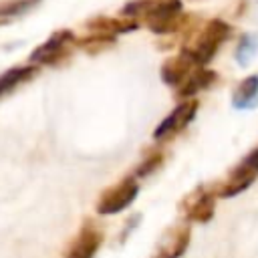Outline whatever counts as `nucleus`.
<instances>
[{
    "label": "nucleus",
    "mask_w": 258,
    "mask_h": 258,
    "mask_svg": "<svg viewBox=\"0 0 258 258\" xmlns=\"http://www.w3.org/2000/svg\"><path fill=\"white\" fill-rule=\"evenodd\" d=\"M232 105L236 109H252L258 105V75L246 77L232 95Z\"/></svg>",
    "instance_id": "ddd939ff"
},
{
    "label": "nucleus",
    "mask_w": 258,
    "mask_h": 258,
    "mask_svg": "<svg viewBox=\"0 0 258 258\" xmlns=\"http://www.w3.org/2000/svg\"><path fill=\"white\" fill-rule=\"evenodd\" d=\"M40 0H6L0 4V16H14V14H22L26 10H30L32 6H36Z\"/></svg>",
    "instance_id": "dca6fc26"
},
{
    "label": "nucleus",
    "mask_w": 258,
    "mask_h": 258,
    "mask_svg": "<svg viewBox=\"0 0 258 258\" xmlns=\"http://www.w3.org/2000/svg\"><path fill=\"white\" fill-rule=\"evenodd\" d=\"M161 161H163V153L161 151H153L151 155H147V159L137 167V175L139 177H147V175H151L159 165H161Z\"/></svg>",
    "instance_id": "f3484780"
},
{
    "label": "nucleus",
    "mask_w": 258,
    "mask_h": 258,
    "mask_svg": "<svg viewBox=\"0 0 258 258\" xmlns=\"http://www.w3.org/2000/svg\"><path fill=\"white\" fill-rule=\"evenodd\" d=\"M244 165H248L250 169H254V171H258V147L250 153V155H246L244 157V161H242Z\"/></svg>",
    "instance_id": "a211bd4d"
},
{
    "label": "nucleus",
    "mask_w": 258,
    "mask_h": 258,
    "mask_svg": "<svg viewBox=\"0 0 258 258\" xmlns=\"http://www.w3.org/2000/svg\"><path fill=\"white\" fill-rule=\"evenodd\" d=\"M75 42H77V38H75L73 30H69V28L54 30L40 46H36L30 52V62H34V64H54V62L69 56Z\"/></svg>",
    "instance_id": "20e7f679"
},
{
    "label": "nucleus",
    "mask_w": 258,
    "mask_h": 258,
    "mask_svg": "<svg viewBox=\"0 0 258 258\" xmlns=\"http://www.w3.org/2000/svg\"><path fill=\"white\" fill-rule=\"evenodd\" d=\"M189 244V226H171L163 232V236L157 242V250L153 258H179Z\"/></svg>",
    "instance_id": "6e6552de"
},
{
    "label": "nucleus",
    "mask_w": 258,
    "mask_h": 258,
    "mask_svg": "<svg viewBox=\"0 0 258 258\" xmlns=\"http://www.w3.org/2000/svg\"><path fill=\"white\" fill-rule=\"evenodd\" d=\"M101 244H103V230L87 220L81 226L77 238L71 242L64 258H93L101 248Z\"/></svg>",
    "instance_id": "0eeeda50"
},
{
    "label": "nucleus",
    "mask_w": 258,
    "mask_h": 258,
    "mask_svg": "<svg viewBox=\"0 0 258 258\" xmlns=\"http://www.w3.org/2000/svg\"><path fill=\"white\" fill-rule=\"evenodd\" d=\"M256 54H258V34L248 32L238 40L236 50H234V58L240 67H248Z\"/></svg>",
    "instance_id": "2eb2a0df"
},
{
    "label": "nucleus",
    "mask_w": 258,
    "mask_h": 258,
    "mask_svg": "<svg viewBox=\"0 0 258 258\" xmlns=\"http://www.w3.org/2000/svg\"><path fill=\"white\" fill-rule=\"evenodd\" d=\"M196 67H200V64H196V60H194L185 50H181L177 56H171V58H167V60L161 64L159 75H161V81H163L165 85H169V87H179Z\"/></svg>",
    "instance_id": "1a4fd4ad"
},
{
    "label": "nucleus",
    "mask_w": 258,
    "mask_h": 258,
    "mask_svg": "<svg viewBox=\"0 0 258 258\" xmlns=\"http://www.w3.org/2000/svg\"><path fill=\"white\" fill-rule=\"evenodd\" d=\"M137 194H139V183H137V179L131 177V175H127V177H123L119 183L107 187V189L101 194V198H99V202H97V214H101V216L119 214V212H123L127 206L133 204V200L137 198Z\"/></svg>",
    "instance_id": "7ed1b4c3"
},
{
    "label": "nucleus",
    "mask_w": 258,
    "mask_h": 258,
    "mask_svg": "<svg viewBox=\"0 0 258 258\" xmlns=\"http://www.w3.org/2000/svg\"><path fill=\"white\" fill-rule=\"evenodd\" d=\"M256 173H258V171H254V169H250L248 165L240 163V165L234 169V173L230 175V179L218 189V196H220V198H232V196H238L240 191H244V189L256 179Z\"/></svg>",
    "instance_id": "f8f14e48"
},
{
    "label": "nucleus",
    "mask_w": 258,
    "mask_h": 258,
    "mask_svg": "<svg viewBox=\"0 0 258 258\" xmlns=\"http://www.w3.org/2000/svg\"><path fill=\"white\" fill-rule=\"evenodd\" d=\"M198 113V101L196 99H185L183 103H179L153 131V139L163 141L173 137L175 133H179L181 129H185L189 125V121L196 117Z\"/></svg>",
    "instance_id": "39448f33"
},
{
    "label": "nucleus",
    "mask_w": 258,
    "mask_h": 258,
    "mask_svg": "<svg viewBox=\"0 0 258 258\" xmlns=\"http://www.w3.org/2000/svg\"><path fill=\"white\" fill-rule=\"evenodd\" d=\"M216 79H218V75H216L214 71L204 69V67H196V69L187 75V79L177 87V97L189 99V97H194L196 93H200V91L212 87V85L216 83Z\"/></svg>",
    "instance_id": "9b49d317"
},
{
    "label": "nucleus",
    "mask_w": 258,
    "mask_h": 258,
    "mask_svg": "<svg viewBox=\"0 0 258 258\" xmlns=\"http://www.w3.org/2000/svg\"><path fill=\"white\" fill-rule=\"evenodd\" d=\"M36 73H38V69L32 67V64L14 67V69H8L6 73H2V75H0V99H2L4 95H8L10 91H14L16 87H20L22 83L30 81Z\"/></svg>",
    "instance_id": "4468645a"
},
{
    "label": "nucleus",
    "mask_w": 258,
    "mask_h": 258,
    "mask_svg": "<svg viewBox=\"0 0 258 258\" xmlns=\"http://www.w3.org/2000/svg\"><path fill=\"white\" fill-rule=\"evenodd\" d=\"M181 214L189 220V222H198V224H206L212 220L214 210H216V196L212 191H208L206 187H198L191 194H187L181 204Z\"/></svg>",
    "instance_id": "423d86ee"
},
{
    "label": "nucleus",
    "mask_w": 258,
    "mask_h": 258,
    "mask_svg": "<svg viewBox=\"0 0 258 258\" xmlns=\"http://www.w3.org/2000/svg\"><path fill=\"white\" fill-rule=\"evenodd\" d=\"M181 0H131L121 8V14L127 18L143 20L147 28L155 34L177 32L187 16L181 14Z\"/></svg>",
    "instance_id": "f257e3e1"
},
{
    "label": "nucleus",
    "mask_w": 258,
    "mask_h": 258,
    "mask_svg": "<svg viewBox=\"0 0 258 258\" xmlns=\"http://www.w3.org/2000/svg\"><path fill=\"white\" fill-rule=\"evenodd\" d=\"M230 34H232V26L226 20L212 18L210 22H206V26L194 38V42L191 44H185L181 50H185L196 60V64L204 67V64H208L216 56V52L228 40Z\"/></svg>",
    "instance_id": "f03ea898"
},
{
    "label": "nucleus",
    "mask_w": 258,
    "mask_h": 258,
    "mask_svg": "<svg viewBox=\"0 0 258 258\" xmlns=\"http://www.w3.org/2000/svg\"><path fill=\"white\" fill-rule=\"evenodd\" d=\"M137 26H139V22L135 18L117 20V18H109V16H97V18H91V20L85 22V28L89 32L107 34V36H117V34H123V32H131Z\"/></svg>",
    "instance_id": "9d476101"
}]
</instances>
